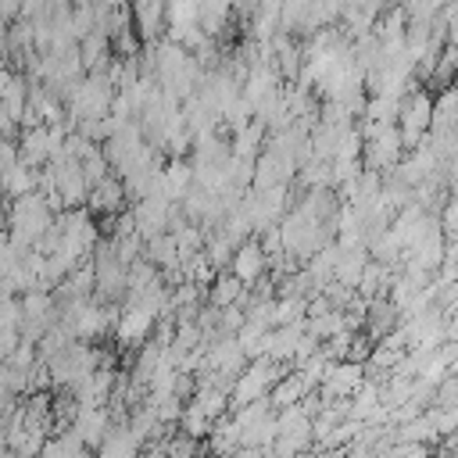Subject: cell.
I'll use <instances>...</instances> for the list:
<instances>
[{"mask_svg":"<svg viewBox=\"0 0 458 458\" xmlns=\"http://www.w3.org/2000/svg\"><path fill=\"white\" fill-rule=\"evenodd\" d=\"M247 293V286L233 276V272H218L211 283H208V304L211 308H229V304H240Z\"/></svg>","mask_w":458,"mask_h":458,"instance_id":"2e32d148","label":"cell"},{"mask_svg":"<svg viewBox=\"0 0 458 458\" xmlns=\"http://www.w3.org/2000/svg\"><path fill=\"white\" fill-rule=\"evenodd\" d=\"M140 454H143V440L129 429V422H114L97 447V458H140Z\"/></svg>","mask_w":458,"mask_h":458,"instance_id":"30bf717a","label":"cell"},{"mask_svg":"<svg viewBox=\"0 0 458 458\" xmlns=\"http://www.w3.org/2000/svg\"><path fill=\"white\" fill-rule=\"evenodd\" d=\"M208 444H211V454H215V458H229L236 447H243V429H240V422H236L233 415L218 419V422L211 426V433H208Z\"/></svg>","mask_w":458,"mask_h":458,"instance_id":"4fadbf2b","label":"cell"},{"mask_svg":"<svg viewBox=\"0 0 458 458\" xmlns=\"http://www.w3.org/2000/svg\"><path fill=\"white\" fill-rule=\"evenodd\" d=\"M125 200H129V190H125V182L111 172L107 179H100L97 186H89L86 208H89L93 218H97V215H104V218H118V215L125 211Z\"/></svg>","mask_w":458,"mask_h":458,"instance_id":"ba28073f","label":"cell"},{"mask_svg":"<svg viewBox=\"0 0 458 458\" xmlns=\"http://www.w3.org/2000/svg\"><path fill=\"white\" fill-rule=\"evenodd\" d=\"M229 272L250 290V286H258L265 276H268V254H265V247H261V240L254 236V240H243L236 250H233V261H229Z\"/></svg>","mask_w":458,"mask_h":458,"instance_id":"8992f818","label":"cell"},{"mask_svg":"<svg viewBox=\"0 0 458 458\" xmlns=\"http://www.w3.org/2000/svg\"><path fill=\"white\" fill-rule=\"evenodd\" d=\"M308 394H315L311 390V383L297 372V369H290L276 386H272V394H268V401H272V408L279 411V408H293V404H301Z\"/></svg>","mask_w":458,"mask_h":458,"instance_id":"7c38bea8","label":"cell"},{"mask_svg":"<svg viewBox=\"0 0 458 458\" xmlns=\"http://www.w3.org/2000/svg\"><path fill=\"white\" fill-rule=\"evenodd\" d=\"M111 408L107 404H89V408H79L75 411V419H72V433L89 447V451H97L100 447V440L111 433Z\"/></svg>","mask_w":458,"mask_h":458,"instance_id":"9c48e42d","label":"cell"},{"mask_svg":"<svg viewBox=\"0 0 458 458\" xmlns=\"http://www.w3.org/2000/svg\"><path fill=\"white\" fill-rule=\"evenodd\" d=\"M365 383V365L358 361H329L326 369V379L318 383V397L322 401H347L354 397V390Z\"/></svg>","mask_w":458,"mask_h":458,"instance_id":"5b68a950","label":"cell"},{"mask_svg":"<svg viewBox=\"0 0 458 458\" xmlns=\"http://www.w3.org/2000/svg\"><path fill=\"white\" fill-rule=\"evenodd\" d=\"M157 322H161V311H157V308L125 301V304L118 308L114 340H118V344H125V347H143L147 340H154V333H157Z\"/></svg>","mask_w":458,"mask_h":458,"instance_id":"277c9868","label":"cell"},{"mask_svg":"<svg viewBox=\"0 0 458 458\" xmlns=\"http://www.w3.org/2000/svg\"><path fill=\"white\" fill-rule=\"evenodd\" d=\"M297 458H315V454H311V451H304V454H297Z\"/></svg>","mask_w":458,"mask_h":458,"instance_id":"ffe728a7","label":"cell"},{"mask_svg":"<svg viewBox=\"0 0 458 458\" xmlns=\"http://www.w3.org/2000/svg\"><path fill=\"white\" fill-rule=\"evenodd\" d=\"M54 218H57V211L50 208V200L39 190L29 197H18L7 208V240L21 250H32L39 243V236L54 225Z\"/></svg>","mask_w":458,"mask_h":458,"instance_id":"6da1fadb","label":"cell"},{"mask_svg":"<svg viewBox=\"0 0 458 458\" xmlns=\"http://www.w3.org/2000/svg\"><path fill=\"white\" fill-rule=\"evenodd\" d=\"M36 186H39V168H29L21 157H18V161L0 175V193H4V197H11V200L36 193Z\"/></svg>","mask_w":458,"mask_h":458,"instance_id":"8fae6325","label":"cell"},{"mask_svg":"<svg viewBox=\"0 0 458 458\" xmlns=\"http://www.w3.org/2000/svg\"><path fill=\"white\" fill-rule=\"evenodd\" d=\"M165 4L168 0H129V14H132V29L140 36L143 47L165 39L168 18H165Z\"/></svg>","mask_w":458,"mask_h":458,"instance_id":"52a82bcc","label":"cell"},{"mask_svg":"<svg viewBox=\"0 0 458 458\" xmlns=\"http://www.w3.org/2000/svg\"><path fill=\"white\" fill-rule=\"evenodd\" d=\"M444 326H447V340L458 344V308H451V311L444 315Z\"/></svg>","mask_w":458,"mask_h":458,"instance_id":"d6986e66","label":"cell"},{"mask_svg":"<svg viewBox=\"0 0 458 458\" xmlns=\"http://www.w3.org/2000/svg\"><path fill=\"white\" fill-rule=\"evenodd\" d=\"M211 419L200 411V408H193V404H186L182 408V419H179V429H182V437H190V440H204L208 433H211Z\"/></svg>","mask_w":458,"mask_h":458,"instance_id":"e0dca14e","label":"cell"},{"mask_svg":"<svg viewBox=\"0 0 458 458\" xmlns=\"http://www.w3.org/2000/svg\"><path fill=\"white\" fill-rule=\"evenodd\" d=\"M429 129H433V97H429V89L411 86L401 97V114H397V132H401L404 150L422 147L429 140Z\"/></svg>","mask_w":458,"mask_h":458,"instance_id":"3957f363","label":"cell"},{"mask_svg":"<svg viewBox=\"0 0 458 458\" xmlns=\"http://www.w3.org/2000/svg\"><path fill=\"white\" fill-rule=\"evenodd\" d=\"M290 369L286 365H276L268 358H254L247 361V369L233 379V390H229V411L243 408V404H254V401H265L272 394V386L286 376Z\"/></svg>","mask_w":458,"mask_h":458,"instance_id":"7a4b0ae2","label":"cell"},{"mask_svg":"<svg viewBox=\"0 0 458 458\" xmlns=\"http://www.w3.org/2000/svg\"><path fill=\"white\" fill-rule=\"evenodd\" d=\"M458 129V86L447 82L433 97V129L429 132H454Z\"/></svg>","mask_w":458,"mask_h":458,"instance_id":"5bb4252c","label":"cell"},{"mask_svg":"<svg viewBox=\"0 0 458 458\" xmlns=\"http://www.w3.org/2000/svg\"><path fill=\"white\" fill-rule=\"evenodd\" d=\"M21 18V0H0V21H18Z\"/></svg>","mask_w":458,"mask_h":458,"instance_id":"ac0fdd59","label":"cell"},{"mask_svg":"<svg viewBox=\"0 0 458 458\" xmlns=\"http://www.w3.org/2000/svg\"><path fill=\"white\" fill-rule=\"evenodd\" d=\"M125 422H129V429H132V433H136V437H140L143 444H150V440H161V437H165V429H168V426H165V422L157 419V411H154V408H150L147 401L132 404V408H129V419H125Z\"/></svg>","mask_w":458,"mask_h":458,"instance_id":"9a60e30c","label":"cell"}]
</instances>
